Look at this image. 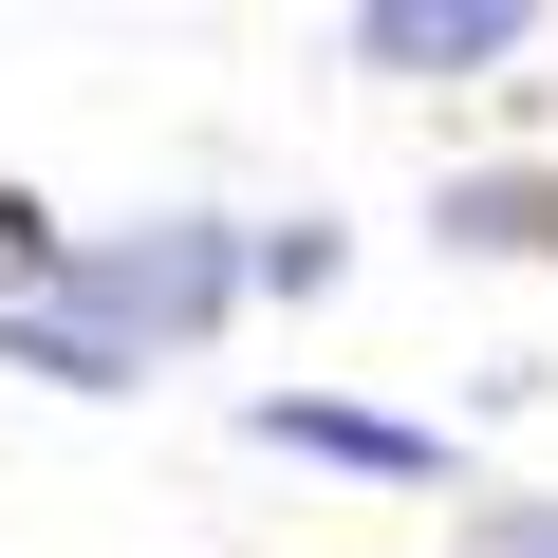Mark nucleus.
<instances>
[{
	"label": "nucleus",
	"mask_w": 558,
	"mask_h": 558,
	"mask_svg": "<svg viewBox=\"0 0 558 558\" xmlns=\"http://www.w3.org/2000/svg\"><path fill=\"white\" fill-rule=\"evenodd\" d=\"M242 299H260V223L149 205V223H94V242H75V279L0 299V373H38V391H149V373H168V354H205Z\"/></svg>",
	"instance_id": "f257e3e1"
},
{
	"label": "nucleus",
	"mask_w": 558,
	"mask_h": 558,
	"mask_svg": "<svg viewBox=\"0 0 558 558\" xmlns=\"http://www.w3.org/2000/svg\"><path fill=\"white\" fill-rule=\"evenodd\" d=\"M242 447L336 465V484H465V428H428V410H354V391H242Z\"/></svg>",
	"instance_id": "f03ea898"
},
{
	"label": "nucleus",
	"mask_w": 558,
	"mask_h": 558,
	"mask_svg": "<svg viewBox=\"0 0 558 558\" xmlns=\"http://www.w3.org/2000/svg\"><path fill=\"white\" fill-rule=\"evenodd\" d=\"M539 20L521 0H354V75H410V94H447V75H502Z\"/></svg>",
	"instance_id": "7ed1b4c3"
},
{
	"label": "nucleus",
	"mask_w": 558,
	"mask_h": 558,
	"mask_svg": "<svg viewBox=\"0 0 558 558\" xmlns=\"http://www.w3.org/2000/svg\"><path fill=\"white\" fill-rule=\"evenodd\" d=\"M428 242L447 260H558V168H447Z\"/></svg>",
	"instance_id": "20e7f679"
},
{
	"label": "nucleus",
	"mask_w": 558,
	"mask_h": 558,
	"mask_svg": "<svg viewBox=\"0 0 558 558\" xmlns=\"http://www.w3.org/2000/svg\"><path fill=\"white\" fill-rule=\"evenodd\" d=\"M336 279H354V242L299 205V223H260V299H336Z\"/></svg>",
	"instance_id": "39448f33"
},
{
	"label": "nucleus",
	"mask_w": 558,
	"mask_h": 558,
	"mask_svg": "<svg viewBox=\"0 0 558 558\" xmlns=\"http://www.w3.org/2000/svg\"><path fill=\"white\" fill-rule=\"evenodd\" d=\"M38 279H75V223L38 186H0V299H38Z\"/></svg>",
	"instance_id": "423d86ee"
},
{
	"label": "nucleus",
	"mask_w": 558,
	"mask_h": 558,
	"mask_svg": "<svg viewBox=\"0 0 558 558\" xmlns=\"http://www.w3.org/2000/svg\"><path fill=\"white\" fill-rule=\"evenodd\" d=\"M465 558H558V502H484V521H465Z\"/></svg>",
	"instance_id": "0eeeda50"
}]
</instances>
